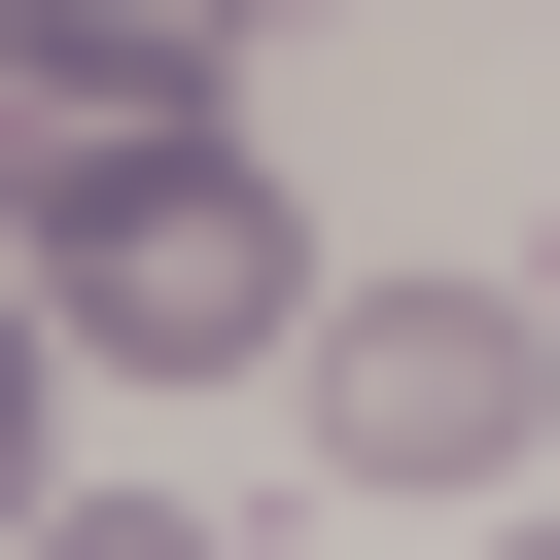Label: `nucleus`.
<instances>
[{
    "label": "nucleus",
    "instance_id": "f257e3e1",
    "mask_svg": "<svg viewBox=\"0 0 560 560\" xmlns=\"http://www.w3.org/2000/svg\"><path fill=\"white\" fill-rule=\"evenodd\" d=\"M0 280L105 350V385H245L280 315H315V245H280V175L210 140V105H105V140H0Z\"/></svg>",
    "mask_w": 560,
    "mask_h": 560
},
{
    "label": "nucleus",
    "instance_id": "f03ea898",
    "mask_svg": "<svg viewBox=\"0 0 560 560\" xmlns=\"http://www.w3.org/2000/svg\"><path fill=\"white\" fill-rule=\"evenodd\" d=\"M280 350H315V455L350 490H525L560 455V280H350Z\"/></svg>",
    "mask_w": 560,
    "mask_h": 560
},
{
    "label": "nucleus",
    "instance_id": "7ed1b4c3",
    "mask_svg": "<svg viewBox=\"0 0 560 560\" xmlns=\"http://www.w3.org/2000/svg\"><path fill=\"white\" fill-rule=\"evenodd\" d=\"M245 0H0V140H105V105H210Z\"/></svg>",
    "mask_w": 560,
    "mask_h": 560
},
{
    "label": "nucleus",
    "instance_id": "20e7f679",
    "mask_svg": "<svg viewBox=\"0 0 560 560\" xmlns=\"http://www.w3.org/2000/svg\"><path fill=\"white\" fill-rule=\"evenodd\" d=\"M35 385H70V315H35V280H0V490H35Z\"/></svg>",
    "mask_w": 560,
    "mask_h": 560
}]
</instances>
